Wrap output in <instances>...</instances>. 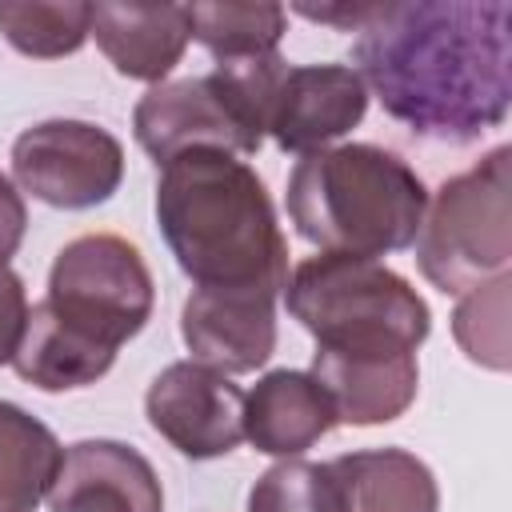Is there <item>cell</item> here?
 Here are the masks:
<instances>
[{
    "label": "cell",
    "instance_id": "cell-1",
    "mask_svg": "<svg viewBox=\"0 0 512 512\" xmlns=\"http://www.w3.org/2000/svg\"><path fill=\"white\" fill-rule=\"evenodd\" d=\"M512 8L504 0L376 4L352 72L412 136L472 144L508 120Z\"/></svg>",
    "mask_w": 512,
    "mask_h": 512
},
{
    "label": "cell",
    "instance_id": "cell-2",
    "mask_svg": "<svg viewBox=\"0 0 512 512\" xmlns=\"http://www.w3.org/2000/svg\"><path fill=\"white\" fill-rule=\"evenodd\" d=\"M156 224L180 272L196 288H264L288 284V240L272 196L252 164L192 148L160 164Z\"/></svg>",
    "mask_w": 512,
    "mask_h": 512
},
{
    "label": "cell",
    "instance_id": "cell-3",
    "mask_svg": "<svg viewBox=\"0 0 512 512\" xmlns=\"http://www.w3.org/2000/svg\"><path fill=\"white\" fill-rule=\"evenodd\" d=\"M428 208L416 168L380 144H332L296 160L288 220L320 252L388 256L412 248Z\"/></svg>",
    "mask_w": 512,
    "mask_h": 512
},
{
    "label": "cell",
    "instance_id": "cell-4",
    "mask_svg": "<svg viewBox=\"0 0 512 512\" xmlns=\"http://www.w3.org/2000/svg\"><path fill=\"white\" fill-rule=\"evenodd\" d=\"M288 60L280 52L220 60L204 76L152 84L132 108L136 144L168 164L192 148L256 156L268 136V112Z\"/></svg>",
    "mask_w": 512,
    "mask_h": 512
},
{
    "label": "cell",
    "instance_id": "cell-5",
    "mask_svg": "<svg viewBox=\"0 0 512 512\" xmlns=\"http://www.w3.org/2000/svg\"><path fill=\"white\" fill-rule=\"evenodd\" d=\"M284 304L316 344H404L420 348L432 332L424 296L388 264L320 252L292 268Z\"/></svg>",
    "mask_w": 512,
    "mask_h": 512
},
{
    "label": "cell",
    "instance_id": "cell-6",
    "mask_svg": "<svg viewBox=\"0 0 512 512\" xmlns=\"http://www.w3.org/2000/svg\"><path fill=\"white\" fill-rule=\"evenodd\" d=\"M508 160L500 144L468 172L448 176L424 208L416 232V264L444 296H464L512 264V212H508Z\"/></svg>",
    "mask_w": 512,
    "mask_h": 512
},
{
    "label": "cell",
    "instance_id": "cell-7",
    "mask_svg": "<svg viewBox=\"0 0 512 512\" xmlns=\"http://www.w3.org/2000/svg\"><path fill=\"white\" fill-rule=\"evenodd\" d=\"M44 304L84 336L120 352V344L148 324L156 288L136 244L112 232H88L56 252Z\"/></svg>",
    "mask_w": 512,
    "mask_h": 512
},
{
    "label": "cell",
    "instance_id": "cell-8",
    "mask_svg": "<svg viewBox=\"0 0 512 512\" xmlns=\"http://www.w3.org/2000/svg\"><path fill=\"white\" fill-rule=\"evenodd\" d=\"M12 176L36 200L80 212L116 196L124 180L120 140L92 120H40L12 144Z\"/></svg>",
    "mask_w": 512,
    "mask_h": 512
},
{
    "label": "cell",
    "instance_id": "cell-9",
    "mask_svg": "<svg viewBox=\"0 0 512 512\" xmlns=\"http://www.w3.org/2000/svg\"><path fill=\"white\" fill-rule=\"evenodd\" d=\"M144 416L188 460H216L244 440V392L196 360L168 364L144 392Z\"/></svg>",
    "mask_w": 512,
    "mask_h": 512
},
{
    "label": "cell",
    "instance_id": "cell-10",
    "mask_svg": "<svg viewBox=\"0 0 512 512\" xmlns=\"http://www.w3.org/2000/svg\"><path fill=\"white\" fill-rule=\"evenodd\" d=\"M308 376L324 388L336 424H392L400 420L420 384L416 348L404 344H316Z\"/></svg>",
    "mask_w": 512,
    "mask_h": 512
},
{
    "label": "cell",
    "instance_id": "cell-11",
    "mask_svg": "<svg viewBox=\"0 0 512 512\" xmlns=\"http://www.w3.org/2000/svg\"><path fill=\"white\" fill-rule=\"evenodd\" d=\"M180 336L192 360L212 372H256L276 352V292L192 288L180 308Z\"/></svg>",
    "mask_w": 512,
    "mask_h": 512
},
{
    "label": "cell",
    "instance_id": "cell-12",
    "mask_svg": "<svg viewBox=\"0 0 512 512\" xmlns=\"http://www.w3.org/2000/svg\"><path fill=\"white\" fill-rule=\"evenodd\" d=\"M364 112L368 88L352 64H288L272 96L268 136L280 152L308 156L348 136Z\"/></svg>",
    "mask_w": 512,
    "mask_h": 512
},
{
    "label": "cell",
    "instance_id": "cell-13",
    "mask_svg": "<svg viewBox=\"0 0 512 512\" xmlns=\"http://www.w3.org/2000/svg\"><path fill=\"white\" fill-rule=\"evenodd\" d=\"M52 512H164L152 460L124 440H76L48 488Z\"/></svg>",
    "mask_w": 512,
    "mask_h": 512
},
{
    "label": "cell",
    "instance_id": "cell-14",
    "mask_svg": "<svg viewBox=\"0 0 512 512\" xmlns=\"http://www.w3.org/2000/svg\"><path fill=\"white\" fill-rule=\"evenodd\" d=\"M92 36L112 68L128 80L164 84V76L180 64L192 24L188 4H92Z\"/></svg>",
    "mask_w": 512,
    "mask_h": 512
},
{
    "label": "cell",
    "instance_id": "cell-15",
    "mask_svg": "<svg viewBox=\"0 0 512 512\" xmlns=\"http://www.w3.org/2000/svg\"><path fill=\"white\" fill-rule=\"evenodd\" d=\"M336 428V412L324 388L296 368H272L244 392V440L264 452L292 460Z\"/></svg>",
    "mask_w": 512,
    "mask_h": 512
},
{
    "label": "cell",
    "instance_id": "cell-16",
    "mask_svg": "<svg viewBox=\"0 0 512 512\" xmlns=\"http://www.w3.org/2000/svg\"><path fill=\"white\" fill-rule=\"evenodd\" d=\"M340 512H440L432 468L408 448H360L328 460Z\"/></svg>",
    "mask_w": 512,
    "mask_h": 512
},
{
    "label": "cell",
    "instance_id": "cell-17",
    "mask_svg": "<svg viewBox=\"0 0 512 512\" xmlns=\"http://www.w3.org/2000/svg\"><path fill=\"white\" fill-rule=\"evenodd\" d=\"M112 364H116V348L84 336L80 328L60 320L44 300L28 308V324L12 356L20 380H28L40 392H68L96 384Z\"/></svg>",
    "mask_w": 512,
    "mask_h": 512
},
{
    "label": "cell",
    "instance_id": "cell-18",
    "mask_svg": "<svg viewBox=\"0 0 512 512\" xmlns=\"http://www.w3.org/2000/svg\"><path fill=\"white\" fill-rule=\"evenodd\" d=\"M64 448L56 432L12 400H0V512H36Z\"/></svg>",
    "mask_w": 512,
    "mask_h": 512
},
{
    "label": "cell",
    "instance_id": "cell-19",
    "mask_svg": "<svg viewBox=\"0 0 512 512\" xmlns=\"http://www.w3.org/2000/svg\"><path fill=\"white\" fill-rule=\"evenodd\" d=\"M192 40H200L216 64L220 60H248L276 52L280 36L288 32V8L284 4H240V0H216V4H188Z\"/></svg>",
    "mask_w": 512,
    "mask_h": 512
},
{
    "label": "cell",
    "instance_id": "cell-20",
    "mask_svg": "<svg viewBox=\"0 0 512 512\" xmlns=\"http://www.w3.org/2000/svg\"><path fill=\"white\" fill-rule=\"evenodd\" d=\"M4 40L36 60L72 56L92 36V4L84 0H0Z\"/></svg>",
    "mask_w": 512,
    "mask_h": 512
},
{
    "label": "cell",
    "instance_id": "cell-21",
    "mask_svg": "<svg viewBox=\"0 0 512 512\" xmlns=\"http://www.w3.org/2000/svg\"><path fill=\"white\" fill-rule=\"evenodd\" d=\"M508 288H512V276L504 272V276L464 292L452 312L456 344L464 348V356L472 364H484L492 372L508 368Z\"/></svg>",
    "mask_w": 512,
    "mask_h": 512
},
{
    "label": "cell",
    "instance_id": "cell-22",
    "mask_svg": "<svg viewBox=\"0 0 512 512\" xmlns=\"http://www.w3.org/2000/svg\"><path fill=\"white\" fill-rule=\"evenodd\" d=\"M248 512H340V496L328 464L292 456L260 472L248 492Z\"/></svg>",
    "mask_w": 512,
    "mask_h": 512
},
{
    "label": "cell",
    "instance_id": "cell-23",
    "mask_svg": "<svg viewBox=\"0 0 512 512\" xmlns=\"http://www.w3.org/2000/svg\"><path fill=\"white\" fill-rule=\"evenodd\" d=\"M28 324V292L12 268H0V364H12Z\"/></svg>",
    "mask_w": 512,
    "mask_h": 512
},
{
    "label": "cell",
    "instance_id": "cell-24",
    "mask_svg": "<svg viewBox=\"0 0 512 512\" xmlns=\"http://www.w3.org/2000/svg\"><path fill=\"white\" fill-rule=\"evenodd\" d=\"M24 228H28L24 196H20V188L0 172V268H8V260L16 256V248H20V240H24Z\"/></svg>",
    "mask_w": 512,
    "mask_h": 512
},
{
    "label": "cell",
    "instance_id": "cell-25",
    "mask_svg": "<svg viewBox=\"0 0 512 512\" xmlns=\"http://www.w3.org/2000/svg\"><path fill=\"white\" fill-rule=\"evenodd\" d=\"M296 12L300 16H308V20H320V24H336V28H344V32H360L372 16H376V4H348V0H340V4H296Z\"/></svg>",
    "mask_w": 512,
    "mask_h": 512
}]
</instances>
